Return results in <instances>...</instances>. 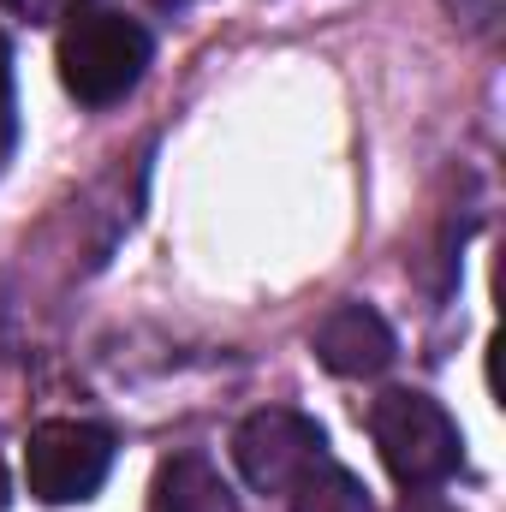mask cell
I'll list each match as a JSON object with an SVG mask.
<instances>
[{"label": "cell", "instance_id": "1", "mask_svg": "<svg viewBox=\"0 0 506 512\" xmlns=\"http://www.w3.org/2000/svg\"><path fill=\"white\" fill-rule=\"evenodd\" d=\"M149 60H155V42L126 12H78L60 30V48H54L60 84H66V96L78 108H114V102H126L131 90L143 84Z\"/></svg>", "mask_w": 506, "mask_h": 512}, {"label": "cell", "instance_id": "2", "mask_svg": "<svg viewBox=\"0 0 506 512\" xmlns=\"http://www.w3.org/2000/svg\"><path fill=\"white\" fill-rule=\"evenodd\" d=\"M370 435H376L381 465L399 489H435L465 465L459 423L429 393H411V387H393L370 405Z\"/></svg>", "mask_w": 506, "mask_h": 512}, {"label": "cell", "instance_id": "3", "mask_svg": "<svg viewBox=\"0 0 506 512\" xmlns=\"http://www.w3.org/2000/svg\"><path fill=\"white\" fill-rule=\"evenodd\" d=\"M114 471V435L96 429V423H78V417H54L42 429H30V447H24V477H30V495L42 507H72V501H90Z\"/></svg>", "mask_w": 506, "mask_h": 512}, {"label": "cell", "instance_id": "4", "mask_svg": "<svg viewBox=\"0 0 506 512\" xmlns=\"http://www.w3.org/2000/svg\"><path fill=\"white\" fill-rule=\"evenodd\" d=\"M316 459H328V435H322L316 417H304L292 405L251 411L233 435V465L256 495H286Z\"/></svg>", "mask_w": 506, "mask_h": 512}, {"label": "cell", "instance_id": "5", "mask_svg": "<svg viewBox=\"0 0 506 512\" xmlns=\"http://www.w3.org/2000/svg\"><path fill=\"white\" fill-rule=\"evenodd\" d=\"M310 352H316V364H322L328 376L358 382V376H381V370L393 364L399 340H393V328L381 322V310H370V304H334V310L316 322Z\"/></svg>", "mask_w": 506, "mask_h": 512}, {"label": "cell", "instance_id": "6", "mask_svg": "<svg viewBox=\"0 0 506 512\" xmlns=\"http://www.w3.org/2000/svg\"><path fill=\"white\" fill-rule=\"evenodd\" d=\"M149 512H239V501L203 453H173L155 465Z\"/></svg>", "mask_w": 506, "mask_h": 512}, {"label": "cell", "instance_id": "7", "mask_svg": "<svg viewBox=\"0 0 506 512\" xmlns=\"http://www.w3.org/2000/svg\"><path fill=\"white\" fill-rule=\"evenodd\" d=\"M286 507L292 512H376V501H370V489H364L346 465L316 459V465L286 489Z\"/></svg>", "mask_w": 506, "mask_h": 512}, {"label": "cell", "instance_id": "8", "mask_svg": "<svg viewBox=\"0 0 506 512\" xmlns=\"http://www.w3.org/2000/svg\"><path fill=\"white\" fill-rule=\"evenodd\" d=\"M12 143H18V96H12V48L0 36V173L12 161Z\"/></svg>", "mask_w": 506, "mask_h": 512}, {"label": "cell", "instance_id": "9", "mask_svg": "<svg viewBox=\"0 0 506 512\" xmlns=\"http://www.w3.org/2000/svg\"><path fill=\"white\" fill-rule=\"evenodd\" d=\"M84 0H0V12L24 18V24H60V18H78Z\"/></svg>", "mask_w": 506, "mask_h": 512}, {"label": "cell", "instance_id": "10", "mask_svg": "<svg viewBox=\"0 0 506 512\" xmlns=\"http://www.w3.org/2000/svg\"><path fill=\"white\" fill-rule=\"evenodd\" d=\"M405 512H447V507H435V501H417V507H405Z\"/></svg>", "mask_w": 506, "mask_h": 512}, {"label": "cell", "instance_id": "11", "mask_svg": "<svg viewBox=\"0 0 506 512\" xmlns=\"http://www.w3.org/2000/svg\"><path fill=\"white\" fill-rule=\"evenodd\" d=\"M6 501H12V495H6V465H0V512H6Z\"/></svg>", "mask_w": 506, "mask_h": 512}, {"label": "cell", "instance_id": "12", "mask_svg": "<svg viewBox=\"0 0 506 512\" xmlns=\"http://www.w3.org/2000/svg\"><path fill=\"white\" fill-rule=\"evenodd\" d=\"M155 6H173V12H179V6H185V0H155Z\"/></svg>", "mask_w": 506, "mask_h": 512}]
</instances>
